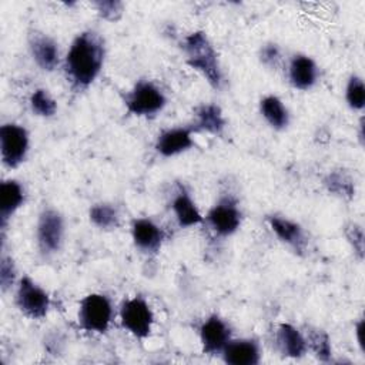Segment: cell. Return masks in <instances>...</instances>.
Wrapping results in <instances>:
<instances>
[{"mask_svg": "<svg viewBox=\"0 0 365 365\" xmlns=\"http://www.w3.org/2000/svg\"><path fill=\"white\" fill-rule=\"evenodd\" d=\"M106 60L104 38L94 30L78 33L64 57V74L77 93L87 90L100 76Z\"/></svg>", "mask_w": 365, "mask_h": 365, "instance_id": "obj_1", "label": "cell"}, {"mask_svg": "<svg viewBox=\"0 0 365 365\" xmlns=\"http://www.w3.org/2000/svg\"><path fill=\"white\" fill-rule=\"evenodd\" d=\"M181 50L185 56V63L192 70L198 71L212 88H222L224 73L220 64L218 53L207 33L197 30L187 34L181 41Z\"/></svg>", "mask_w": 365, "mask_h": 365, "instance_id": "obj_2", "label": "cell"}, {"mask_svg": "<svg viewBox=\"0 0 365 365\" xmlns=\"http://www.w3.org/2000/svg\"><path fill=\"white\" fill-rule=\"evenodd\" d=\"M167 104L164 91L151 80H138L124 96L127 111L137 117H154Z\"/></svg>", "mask_w": 365, "mask_h": 365, "instance_id": "obj_3", "label": "cell"}, {"mask_svg": "<svg viewBox=\"0 0 365 365\" xmlns=\"http://www.w3.org/2000/svg\"><path fill=\"white\" fill-rule=\"evenodd\" d=\"M113 304L104 294H88L78 304L80 328L93 334H104L113 321Z\"/></svg>", "mask_w": 365, "mask_h": 365, "instance_id": "obj_4", "label": "cell"}, {"mask_svg": "<svg viewBox=\"0 0 365 365\" xmlns=\"http://www.w3.org/2000/svg\"><path fill=\"white\" fill-rule=\"evenodd\" d=\"M204 221L217 237H231L240 230L242 221V212L238 201L230 194L220 197L218 201L208 210Z\"/></svg>", "mask_w": 365, "mask_h": 365, "instance_id": "obj_5", "label": "cell"}, {"mask_svg": "<svg viewBox=\"0 0 365 365\" xmlns=\"http://www.w3.org/2000/svg\"><path fill=\"white\" fill-rule=\"evenodd\" d=\"M36 240L40 254L46 258L57 254L64 242V218L54 208H44L37 220Z\"/></svg>", "mask_w": 365, "mask_h": 365, "instance_id": "obj_6", "label": "cell"}, {"mask_svg": "<svg viewBox=\"0 0 365 365\" xmlns=\"http://www.w3.org/2000/svg\"><path fill=\"white\" fill-rule=\"evenodd\" d=\"M14 301L20 312L31 319H43L51 304L47 291L29 275L19 279Z\"/></svg>", "mask_w": 365, "mask_h": 365, "instance_id": "obj_7", "label": "cell"}, {"mask_svg": "<svg viewBox=\"0 0 365 365\" xmlns=\"http://www.w3.org/2000/svg\"><path fill=\"white\" fill-rule=\"evenodd\" d=\"M121 327L138 339H144L151 334L154 314L150 304L140 295L128 298L120 308Z\"/></svg>", "mask_w": 365, "mask_h": 365, "instance_id": "obj_8", "label": "cell"}, {"mask_svg": "<svg viewBox=\"0 0 365 365\" xmlns=\"http://www.w3.org/2000/svg\"><path fill=\"white\" fill-rule=\"evenodd\" d=\"M30 137L26 127L16 123H6L0 127V155L9 168H17L27 157Z\"/></svg>", "mask_w": 365, "mask_h": 365, "instance_id": "obj_9", "label": "cell"}, {"mask_svg": "<svg viewBox=\"0 0 365 365\" xmlns=\"http://www.w3.org/2000/svg\"><path fill=\"white\" fill-rule=\"evenodd\" d=\"M198 332L202 352L208 355H221L222 349L232 338L231 327L218 315H210L201 324Z\"/></svg>", "mask_w": 365, "mask_h": 365, "instance_id": "obj_10", "label": "cell"}, {"mask_svg": "<svg viewBox=\"0 0 365 365\" xmlns=\"http://www.w3.org/2000/svg\"><path fill=\"white\" fill-rule=\"evenodd\" d=\"M267 224L271 231L277 235V238L288 245L295 254L302 255L308 247V237L304 228L294 220H289L284 215L271 214L267 215Z\"/></svg>", "mask_w": 365, "mask_h": 365, "instance_id": "obj_11", "label": "cell"}, {"mask_svg": "<svg viewBox=\"0 0 365 365\" xmlns=\"http://www.w3.org/2000/svg\"><path fill=\"white\" fill-rule=\"evenodd\" d=\"M194 127H173L161 131L155 140V151L165 157H175L192 148L195 145L194 141Z\"/></svg>", "mask_w": 365, "mask_h": 365, "instance_id": "obj_12", "label": "cell"}, {"mask_svg": "<svg viewBox=\"0 0 365 365\" xmlns=\"http://www.w3.org/2000/svg\"><path fill=\"white\" fill-rule=\"evenodd\" d=\"M29 48L36 64L44 71H53L60 63L58 44L48 34L31 31L29 36Z\"/></svg>", "mask_w": 365, "mask_h": 365, "instance_id": "obj_13", "label": "cell"}, {"mask_svg": "<svg viewBox=\"0 0 365 365\" xmlns=\"http://www.w3.org/2000/svg\"><path fill=\"white\" fill-rule=\"evenodd\" d=\"M131 238L140 251L157 254L164 241V231L151 218H137L131 224Z\"/></svg>", "mask_w": 365, "mask_h": 365, "instance_id": "obj_14", "label": "cell"}, {"mask_svg": "<svg viewBox=\"0 0 365 365\" xmlns=\"http://www.w3.org/2000/svg\"><path fill=\"white\" fill-rule=\"evenodd\" d=\"M26 201V191L21 182L17 180H6L0 185V228L1 235L7 230V224L11 217L23 207Z\"/></svg>", "mask_w": 365, "mask_h": 365, "instance_id": "obj_15", "label": "cell"}, {"mask_svg": "<svg viewBox=\"0 0 365 365\" xmlns=\"http://www.w3.org/2000/svg\"><path fill=\"white\" fill-rule=\"evenodd\" d=\"M221 358L230 365H257L261 361V346L254 338H231L222 349Z\"/></svg>", "mask_w": 365, "mask_h": 365, "instance_id": "obj_16", "label": "cell"}, {"mask_svg": "<svg viewBox=\"0 0 365 365\" xmlns=\"http://www.w3.org/2000/svg\"><path fill=\"white\" fill-rule=\"evenodd\" d=\"M319 70L317 63L305 54H295L288 64V80L297 90L308 91L318 81Z\"/></svg>", "mask_w": 365, "mask_h": 365, "instance_id": "obj_17", "label": "cell"}, {"mask_svg": "<svg viewBox=\"0 0 365 365\" xmlns=\"http://www.w3.org/2000/svg\"><path fill=\"white\" fill-rule=\"evenodd\" d=\"M171 210L174 212L177 224L181 228H190L204 222V217L201 215L197 204L182 184H177L173 192Z\"/></svg>", "mask_w": 365, "mask_h": 365, "instance_id": "obj_18", "label": "cell"}, {"mask_svg": "<svg viewBox=\"0 0 365 365\" xmlns=\"http://www.w3.org/2000/svg\"><path fill=\"white\" fill-rule=\"evenodd\" d=\"M275 341L279 352L287 358L299 359L308 351L304 334L297 327L288 322L279 324L277 329Z\"/></svg>", "mask_w": 365, "mask_h": 365, "instance_id": "obj_19", "label": "cell"}, {"mask_svg": "<svg viewBox=\"0 0 365 365\" xmlns=\"http://www.w3.org/2000/svg\"><path fill=\"white\" fill-rule=\"evenodd\" d=\"M194 130L195 133L204 131L212 135H221L225 130L227 121L220 106L214 103H204L194 111Z\"/></svg>", "mask_w": 365, "mask_h": 365, "instance_id": "obj_20", "label": "cell"}, {"mask_svg": "<svg viewBox=\"0 0 365 365\" xmlns=\"http://www.w3.org/2000/svg\"><path fill=\"white\" fill-rule=\"evenodd\" d=\"M259 113L274 130H285L289 124V113L282 100L274 94L265 96L259 101Z\"/></svg>", "mask_w": 365, "mask_h": 365, "instance_id": "obj_21", "label": "cell"}, {"mask_svg": "<svg viewBox=\"0 0 365 365\" xmlns=\"http://www.w3.org/2000/svg\"><path fill=\"white\" fill-rule=\"evenodd\" d=\"M88 218L93 225L100 230H114L120 224V212L115 205L110 202L94 204L88 211Z\"/></svg>", "mask_w": 365, "mask_h": 365, "instance_id": "obj_22", "label": "cell"}, {"mask_svg": "<svg viewBox=\"0 0 365 365\" xmlns=\"http://www.w3.org/2000/svg\"><path fill=\"white\" fill-rule=\"evenodd\" d=\"M308 349L322 362H329L332 358V346L329 335L319 328H309L304 334Z\"/></svg>", "mask_w": 365, "mask_h": 365, "instance_id": "obj_23", "label": "cell"}, {"mask_svg": "<svg viewBox=\"0 0 365 365\" xmlns=\"http://www.w3.org/2000/svg\"><path fill=\"white\" fill-rule=\"evenodd\" d=\"M324 185L329 192L341 198L351 200L355 195L354 180L342 170H334L328 173L324 178Z\"/></svg>", "mask_w": 365, "mask_h": 365, "instance_id": "obj_24", "label": "cell"}, {"mask_svg": "<svg viewBox=\"0 0 365 365\" xmlns=\"http://www.w3.org/2000/svg\"><path fill=\"white\" fill-rule=\"evenodd\" d=\"M30 108L38 117H53L57 111V101L46 88H37L30 96Z\"/></svg>", "mask_w": 365, "mask_h": 365, "instance_id": "obj_25", "label": "cell"}, {"mask_svg": "<svg viewBox=\"0 0 365 365\" xmlns=\"http://www.w3.org/2000/svg\"><path fill=\"white\" fill-rule=\"evenodd\" d=\"M345 100L349 108L359 111L365 106V86L359 76L352 74L345 87Z\"/></svg>", "mask_w": 365, "mask_h": 365, "instance_id": "obj_26", "label": "cell"}, {"mask_svg": "<svg viewBox=\"0 0 365 365\" xmlns=\"http://www.w3.org/2000/svg\"><path fill=\"white\" fill-rule=\"evenodd\" d=\"M98 16L108 21H117L123 16L124 4L117 0H100L93 3Z\"/></svg>", "mask_w": 365, "mask_h": 365, "instance_id": "obj_27", "label": "cell"}, {"mask_svg": "<svg viewBox=\"0 0 365 365\" xmlns=\"http://www.w3.org/2000/svg\"><path fill=\"white\" fill-rule=\"evenodd\" d=\"M345 237L349 242V245L352 247L354 250V254L356 255L358 259H362L364 258V230L359 224L356 222H349L346 227H345Z\"/></svg>", "mask_w": 365, "mask_h": 365, "instance_id": "obj_28", "label": "cell"}, {"mask_svg": "<svg viewBox=\"0 0 365 365\" xmlns=\"http://www.w3.org/2000/svg\"><path fill=\"white\" fill-rule=\"evenodd\" d=\"M16 265L11 257L3 254L0 258V287L1 291H9L16 282Z\"/></svg>", "mask_w": 365, "mask_h": 365, "instance_id": "obj_29", "label": "cell"}, {"mask_svg": "<svg viewBox=\"0 0 365 365\" xmlns=\"http://www.w3.org/2000/svg\"><path fill=\"white\" fill-rule=\"evenodd\" d=\"M259 60L268 68H277L282 60L281 48L275 43H267L259 50Z\"/></svg>", "mask_w": 365, "mask_h": 365, "instance_id": "obj_30", "label": "cell"}, {"mask_svg": "<svg viewBox=\"0 0 365 365\" xmlns=\"http://www.w3.org/2000/svg\"><path fill=\"white\" fill-rule=\"evenodd\" d=\"M364 319H359L355 325V334H356V341H358V345L361 348V351L364 352V338H362V334H364Z\"/></svg>", "mask_w": 365, "mask_h": 365, "instance_id": "obj_31", "label": "cell"}]
</instances>
